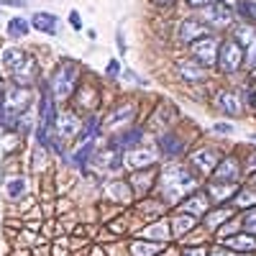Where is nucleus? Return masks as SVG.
I'll list each match as a JSON object with an SVG mask.
<instances>
[{
  "instance_id": "aec40b11",
  "label": "nucleus",
  "mask_w": 256,
  "mask_h": 256,
  "mask_svg": "<svg viewBox=\"0 0 256 256\" xmlns=\"http://www.w3.org/2000/svg\"><path fill=\"white\" fill-rule=\"evenodd\" d=\"M31 28L46 34V36H54L56 34V16L54 13H44V10L34 13L31 16Z\"/></svg>"
},
{
  "instance_id": "58836bf2",
  "label": "nucleus",
  "mask_w": 256,
  "mask_h": 256,
  "mask_svg": "<svg viewBox=\"0 0 256 256\" xmlns=\"http://www.w3.org/2000/svg\"><path fill=\"white\" fill-rule=\"evenodd\" d=\"M180 256H208V248L205 246H187V248H182Z\"/></svg>"
},
{
  "instance_id": "412c9836",
  "label": "nucleus",
  "mask_w": 256,
  "mask_h": 256,
  "mask_svg": "<svg viewBox=\"0 0 256 256\" xmlns=\"http://www.w3.org/2000/svg\"><path fill=\"white\" fill-rule=\"evenodd\" d=\"M218 108L226 113V116H241L244 113V102H241V95L236 92H220L218 95Z\"/></svg>"
},
{
  "instance_id": "dca6fc26",
  "label": "nucleus",
  "mask_w": 256,
  "mask_h": 256,
  "mask_svg": "<svg viewBox=\"0 0 256 256\" xmlns=\"http://www.w3.org/2000/svg\"><path fill=\"white\" fill-rule=\"evenodd\" d=\"M98 90L90 88V84H77V98H74V110H95L98 105Z\"/></svg>"
},
{
  "instance_id": "6ab92c4d",
  "label": "nucleus",
  "mask_w": 256,
  "mask_h": 256,
  "mask_svg": "<svg viewBox=\"0 0 256 256\" xmlns=\"http://www.w3.org/2000/svg\"><path fill=\"white\" fill-rule=\"evenodd\" d=\"M187 148V144L177 136V134H164L162 136V146H159V152L164 154V159H174V156H180L182 152Z\"/></svg>"
},
{
  "instance_id": "7ed1b4c3",
  "label": "nucleus",
  "mask_w": 256,
  "mask_h": 256,
  "mask_svg": "<svg viewBox=\"0 0 256 256\" xmlns=\"http://www.w3.org/2000/svg\"><path fill=\"white\" fill-rule=\"evenodd\" d=\"M46 84H49V90H52V95H54L56 102L70 100V98L74 95V90H77V84H80V82H77V70L72 67V64L64 62L62 67H56L54 77H52Z\"/></svg>"
},
{
  "instance_id": "de8ad7c7",
  "label": "nucleus",
  "mask_w": 256,
  "mask_h": 256,
  "mask_svg": "<svg viewBox=\"0 0 256 256\" xmlns=\"http://www.w3.org/2000/svg\"><path fill=\"white\" fill-rule=\"evenodd\" d=\"M118 52H120V54H126V41H123V36H120V34H118Z\"/></svg>"
},
{
  "instance_id": "79ce46f5",
  "label": "nucleus",
  "mask_w": 256,
  "mask_h": 256,
  "mask_svg": "<svg viewBox=\"0 0 256 256\" xmlns=\"http://www.w3.org/2000/svg\"><path fill=\"white\" fill-rule=\"evenodd\" d=\"M118 70H120V64H118L116 59H110V64H108V70H105V74H108V77H116Z\"/></svg>"
},
{
  "instance_id": "a211bd4d",
  "label": "nucleus",
  "mask_w": 256,
  "mask_h": 256,
  "mask_svg": "<svg viewBox=\"0 0 256 256\" xmlns=\"http://www.w3.org/2000/svg\"><path fill=\"white\" fill-rule=\"evenodd\" d=\"M223 246L230 248V251H238V254H254L256 251V236H251V233L228 236V238H223Z\"/></svg>"
},
{
  "instance_id": "5701e85b",
  "label": "nucleus",
  "mask_w": 256,
  "mask_h": 256,
  "mask_svg": "<svg viewBox=\"0 0 256 256\" xmlns=\"http://www.w3.org/2000/svg\"><path fill=\"white\" fill-rule=\"evenodd\" d=\"M144 141V131H138V128H134V131H126L118 136V141L113 144L116 148H120V152H131V148H138Z\"/></svg>"
},
{
  "instance_id": "f3484780",
  "label": "nucleus",
  "mask_w": 256,
  "mask_h": 256,
  "mask_svg": "<svg viewBox=\"0 0 256 256\" xmlns=\"http://www.w3.org/2000/svg\"><path fill=\"white\" fill-rule=\"evenodd\" d=\"M238 172H241V166L238 162L233 159V156H226L216 164V169H212V174H216V180H226V182H236L238 180Z\"/></svg>"
},
{
  "instance_id": "4c0bfd02",
  "label": "nucleus",
  "mask_w": 256,
  "mask_h": 256,
  "mask_svg": "<svg viewBox=\"0 0 256 256\" xmlns=\"http://www.w3.org/2000/svg\"><path fill=\"white\" fill-rule=\"evenodd\" d=\"M70 241H54L52 246V256H70Z\"/></svg>"
},
{
  "instance_id": "1a4fd4ad",
  "label": "nucleus",
  "mask_w": 256,
  "mask_h": 256,
  "mask_svg": "<svg viewBox=\"0 0 256 256\" xmlns=\"http://www.w3.org/2000/svg\"><path fill=\"white\" fill-rule=\"evenodd\" d=\"M134 116H136V105L134 102H123V105H118V108H113L108 113V118H105V128H110V131L113 128H120L126 123H131Z\"/></svg>"
},
{
  "instance_id": "423d86ee",
  "label": "nucleus",
  "mask_w": 256,
  "mask_h": 256,
  "mask_svg": "<svg viewBox=\"0 0 256 256\" xmlns=\"http://www.w3.org/2000/svg\"><path fill=\"white\" fill-rule=\"evenodd\" d=\"M10 80H13V84H20V88H31V84L38 80V64H36V59L26 54L10 70Z\"/></svg>"
},
{
  "instance_id": "864d4df0",
  "label": "nucleus",
  "mask_w": 256,
  "mask_h": 256,
  "mask_svg": "<svg viewBox=\"0 0 256 256\" xmlns=\"http://www.w3.org/2000/svg\"><path fill=\"white\" fill-rule=\"evenodd\" d=\"M254 105H256V92H254Z\"/></svg>"
},
{
  "instance_id": "2eb2a0df",
  "label": "nucleus",
  "mask_w": 256,
  "mask_h": 256,
  "mask_svg": "<svg viewBox=\"0 0 256 256\" xmlns=\"http://www.w3.org/2000/svg\"><path fill=\"white\" fill-rule=\"evenodd\" d=\"M100 169H105V172H120V166L126 164V154L120 152V148H116V146H108L105 152L100 154Z\"/></svg>"
},
{
  "instance_id": "ea45409f",
  "label": "nucleus",
  "mask_w": 256,
  "mask_h": 256,
  "mask_svg": "<svg viewBox=\"0 0 256 256\" xmlns=\"http://www.w3.org/2000/svg\"><path fill=\"white\" fill-rule=\"evenodd\" d=\"M244 13L251 20H256V0H244Z\"/></svg>"
},
{
  "instance_id": "9b49d317",
  "label": "nucleus",
  "mask_w": 256,
  "mask_h": 256,
  "mask_svg": "<svg viewBox=\"0 0 256 256\" xmlns=\"http://www.w3.org/2000/svg\"><path fill=\"white\" fill-rule=\"evenodd\" d=\"M6 195L10 202H20L28 195V180L24 174H6Z\"/></svg>"
},
{
  "instance_id": "49530a36",
  "label": "nucleus",
  "mask_w": 256,
  "mask_h": 256,
  "mask_svg": "<svg viewBox=\"0 0 256 256\" xmlns=\"http://www.w3.org/2000/svg\"><path fill=\"white\" fill-rule=\"evenodd\" d=\"M187 3L192 6V8H205V6H210L212 0H187Z\"/></svg>"
},
{
  "instance_id": "39448f33",
  "label": "nucleus",
  "mask_w": 256,
  "mask_h": 256,
  "mask_svg": "<svg viewBox=\"0 0 256 256\" xmlns=\"http://www.w3.org/2000/svg\"><path fill=\"white\" fill-rule=\"evenodd\" d=\"M82 116L77 110H59L56 116V126H54V134H59L64 141L77 138V134L82 131Z\"/></svg>"
},
{
  "instance_id": "bb28decb",
  "label": "nucleus",
  "mask_w": 256,
  "mask_h": 256,
  "mask_svg": "<svg viewBox=\"0 0 256 256\" xmlns=\"http://www.w3.org/2000/svg\"><path fill=\"white\" fill-rule=\"evenodd\" d=\"M24 56H26V52L20 49V46H6L3 52H0V64H3V67L10 72V70L16 67V64H18L20 59H24Z\"/></svg>"
},
{
  "instance_id": "5fc2aeb1",
  "label": "nucleus",
  "mask_w": 256,
  "mask_h": 256,
  "mask_svg": "<svg viewBox=\"0 0 256 256\" xmlns=\"http://www.w3.org/2000/svg\"><path fill=\"white\" fill-rule=\"evenodd\" d=\"M254 184H256V174H254Z\"/></svg>"
},
{
  "instance_id": "3c124183",
  "label": "nucleus",
  "mask_w": 256,
  "mask_h": 256,
  "mask_svg": "<svg viewBox=\"0 0 256 256\" xmlns=\"http://www.w3.org/2000/svg\"><path fill=\"white\" fill-rule=\"evenodd\" d=\"M223 3H226V6H230V3H236V0H223Z\"/></svg>"
},
{
  "instance_id": "f704fd0d",
  "label": "nucleus",
  "mask_w": 256,
  "mask_h": 256,
  "mask_svg": "<svg viewBox=\"0 0 256 256\" xmlns=\"http://www.w3.org/2000/svg\"><path fill=\"white\" fill-rule=\"evenodd\" d=\"M241 226H244V230H246V233H251V236H256V208L246 210V216H244Z\"/></svg>"
},
{
  "instance_id": "4be33fe9",
  "label": "nucleus",
  "mask_w": 256,
  "mask_h": 256,
  "mask_svg": "<svg viewBox=\"0 0 256 256\" xmlns=\"http://www.w3.org/2000/svg\"><path fill=\"white\" fill-rule=\"evenodd\" d=\"M177 74L184 80V82H200L205 77V70L200 67L198 62H177Z\"/></svg>"
},
{
  "instance_id": "0eeeda50",
  "label": "nucleus",
  "mask_w": 256,
  "mask_h": 256,
  "mask_svg": "<svg viewBox=\"0 0 256 256\" xmlns=\"http://www.w3.org/2000/svg\"><path fill=\"white\" fill-rule=\"evenodd\" d=\"M218 38L216 36H202L198 38L195 44H192V54H195L198 64H212V62H218Z\"/></svg>"
},
{
  "instance_id": "473e14b6",
  "label": "nucleus",
  "mask_w": 256,
  "mask_h": 256,
  "mask_svg": "<svg viewBox=\"0 0 256 256\" xmlns=\"http://www.w3.org/2000/svg\"><path fill=\"white\" fill-rule=\"evenodd\" d=\"M46 164H49V148L36 146V148H34V156H31V166H34V172H44Z\"/></svg>"
},
{
  "instance_id": "c9c22d12",
  "label": "nucleus",
  "mask_w": 256,
  "mask_h": 256,
  "mask_svg": "<svg viewBox=\"0 0 256 256\" xmlns=\"http://www.w3.org/2000/svg\"><path fill=\"white\" fill-rule=\"evenodd\" d=\"M248 49H246V64H248V67H256V34H254V38L248 41V44H246Z\"/></svg>"
},
{
  "instance_id": "c85d7f7f",
  "label": "nucleus",
  "mask_w": 256,
  "mask_h": 256,
  "mask_svg": "<svg viewBox=\"0 0 256 256\" xmlns=\"http://www.w3.org/2000/svg\"><path fill=\"white\" fill-rule=\"evenodd\" d=\"M28 31H31V20L20 18V16L8 20V36L10 38H24V36H28Z\"/></svg>"
},
{
  "instance_id": "4468645a",
  "label": "nucleus",
  "mask_w": 256,
  "mask_h": 256,
  "mask_svg": "<svg viewBox=\"0 0 256 256\" xmlns=\"http://www.w3.org/2000/svg\"><path fill=\"white\" fill-rule=\"evenodd\" d=\"M190 164L195 166L198 172L210 174L212 169H216V164H218V152H216V148H200V152H195L190 156Z\"/></svg>"
},
{
  "instance_id": "37998d69",
  "label": "nucleus",
  "mask_w": 256,
  "mask_h": 256,
  "mask_svg": "<svg viewBox=\"0 0 256 256\" xmlns=\"http://www.w3.org/2000/svg\"><path fill=\"white\" fill-rule=\"evenodd\" d=\"M0 6H10V8H26V0H0Z\"/></svg>"
},
{
  "instance_id": "a878e982",
  "label": "nucleus",
  "mask_w": 256,
  "mask_h": 256,
  "mask_svg": "<svg viewBox=\"0 0 256 256\" xmlns=\"http://www.w3.org/2000/svg\"><path fill=\"white\" fill-rule=\"evenodd\" d=\"M164 251L162 241H134L131 244V256H156Z\"/></svg>"
},
{
  "instance_id": "603ef678",
  "label": "nucleus",
  "mask_w": 256,
  "mask_h": 256,
  "mask_svg": "<svg viewBox=\"0 0 256 256\" xmlns=\"http://www.w3.org/2000/svg\"><path fill=\"white\" fill-rule=\"evenodd\" d=\"M156 3H172V0H156Z\"/></svg>"
},
{
  "instance_id": "6e6d98bb",
  "label": "nucleus",
  "mask_w": 256,
  "mask_h": 256,
  "mask_svg": "<svg viewBox=\"0 0 256 256\" xmlns=\"http://www.w3.org/2000/svg\"><path fill=\"white\" fill-rule=\"evenodd\" d=\"M254 141H256V134H254Z\"/></svg>"
},
{
  "instance_id": "f8f14e48",
  "label": "nucleus",
  "mask_w": 256,
  "mask_h": 256,
  "mask_svg": "<svg viewBox=\"0 0 256 256\" xmlns=\"http://www.w3.org/2000/svg\"><path fill=\"white\" fill-rule=\"evenodd\" d=\"M205 18L216 28H223V26L233 24V13H230V8L226 3H210V6H205Z\"/></svg>"
},
{
  "instance_id": "09e8293b",
  "label": "nucleus",
  "mask_w": 256,
  "mask_h": 256,
  "mask_svg": "<svg viewBox=\"0 0 256 256\" xmlns=\"http://www.w3.org/2000/svg\"><path fill=\"white\" fill-rule=\"evenodd\" d=\"M246 169H248V172H254V169H256V154L248 159V164H246Z\"/></svg>"
},
{
  "instance_id": "ddd939ff",
  "label": "nucleus",
  "mask_w": 256,
  "mask_h": 256,
  "mask_svg": "<svg viewBox=\"0 0 256 256\" xmlns=\"http://www.w3.org/2000/svg\"><path fill=\"white\" fill-rule=\"evenodd\" d=\"M208 210H210V198L205 192H198V190L190 192L182 202V212H187V216H205Z\"/></svg>"
},
{
  "instance_id": "6e6552de",
  "label": "nucleus",
  "mask_w": 256,
  "mask_h": 256,
  "mask_svg": "<svg viewBox=\"0 0 256 256\" xmlns=\"http://www.w3.org/2000/svg\"><path fill=\"white\" fill-rule=\"evenodd\" d=\"M156 156L159 152L156 148H131V152L126 154V166L131 169H144V166H154L156 164Z\"/></svg>"
},
{
  "instance_id": "8fccbe9b",
  "label": "nucleus",
  "mask_w": 256,
  "mask_h": 256,
  "mask_svg": "<svg viewBox=\"0 0 256 256\" xmlns=\"http://www.w3.org/2000/svg\"><path fill=\"white\" fill-rule=\"evenodd\" d=\"M3 90H6V84H3V77H0V102H3Z\"/></svg>"
},
{
  "instance_id": "4d7b16f0",
  "label": "nucleus",
  "mask_w": 256,
  "mask_h": 256,
  "mask_svg": "<svg viewBox=\"0 0 256 256\" xmlns=\"http://www.w3.org/2000/svg\"><path fill=\"white\" fill-rule=\"evenodd\" d=\"M254 77H256V72H254Z\"/></svg>"
},
{
  "instance_id": "cd10ccee",
  "label": "nucleus",
  "mask_w": 256,
  "mask_h": 256,
  "mask_svg": "<svg viewBox=\"0 0 256 256\" xmlns=\"http://www.w3.org/2000/svg\"><path fill=\"white\" fill-rule=\"evenodd\" d=\"M195 226H198V223H195V216L180 212V216L172 220V236H184V233H190Z\"/></svg>"
},
{
  "instance_id": "c756f323",
  "label": "nucleus",
  "mask_w": 256,
  "mask_h": 256,
  "mask_svg": "<svg viewBox=\"0 0 256 256\" xmlns=\"http://www.w3.org/2000/svg\"><path fill=\"white\" fill-rule=\"evenodd\" d=\"M105 192H108V198L116 200V202H128L131 200V192H128L126 182H108L105 184Z\"/></svg>"
},
{
  "instance_id": "a18cd8bd",
  "label": "nucleus",
  "mask_w": 256,
  "mask_h": 256,
  "mask_svg": "<svg viewBox=\"0 0 256 256\" xmlns=\"http://www.w3.org/2000/svg\"><path fill=\"white\" fill-rule=\"evenodd\" d=\"M216 131H218V134H228V136H230V134H233V126H230V123H218V126H216Z\"/></svg>"
},
{
  "instance_id": "393cba45",
  "label": "nucleus",
  "mask_w": 256,
  "mask_h": 256,
  "mask_svg": "<svg viewBox=\"0 0 256 256\" xmlns=\"http://www.w3.org/2000/svg\"><path fill=\"white\" fill-rule=\"evenodd\" d=\"M230 216H233V210L230 208H218V210H208L205 212V228H210V230H216V228H220L226 220H230Z\"/></svg>"
},
{
  "instance_id": "7c9ffc66",
  "label": "nucleus",
  "mask_w": 256,
  "mask_h": 256,
  "mask_svg": "<svg viewBox=\"0 0 256 256\" xmlns=\"http://www.w3.org/2000/svg\"><path fill=\"white\" fill-rule=\"evenodd\" d=\"M144 236H148V238H159L162 244L172 236V228H169V223H164V220H159V223H154V226H148L146 230H144Z\"/></svg>"
},
{
  "instance_id": "e433bc0d",
  "label": "nucleus",
  "mask_w": 256,
  "mask_h": 256,
  "mask_svg": "<svg viewBox=\"0 0 256 256\" xmlns=\"http://www.w3.org/2000/svg\"><path fill=\"white\" fill-rule=\"evenodd\" d=\"M254 28H246V26H238L236 28V41H238V44H248V41L254 38Z\"/></svg>"
},
{
  "instance_id": "c03bdc74",
  "label": "nucleus",
  "mask_w": 256,
  "mask_h": 256,
  "mask_svg": "<svg viewBox=\"0 0 256 256\" xmlns=\"http://www.w3.org/2000/svg\"><path fill=\"white\" fill-rule=\"evenodd\" d=\"M70 20H72V28H74V31H80V28H82V20H80V13H77V10H72V13H70Z\"/></svg>"
},
{
  "instance_id": "72a5a7b5",
  "label": "nucleus",
  "mask_w": 256,
  "mask_h": 256,
  "mask_svg": "<svg viewBox=\"0 0 256 256\" xmlns=\"http://www.w3.org/2000/svg\"><path fill=\"white\" fill-rule=\"evenodd\" d=\"M236 205H241V208H254V205H256V190H238V192H236Z\"/></svg>"
},
{
  "instance_id": "f03ea898",
  "label": "nucleus",
  "mask_w": 256,
  "mask_h": 256,
  "mask_svg": "<svg viewBox=\"0 0 256 256\" xmlns=\"http://www.w3.org/2000/svg\"><path fill=\"white\" fill-rule=\"evenodd\" d=\"M3 110L8 116V131H10V123L16 116H20L24 110H28L34 105V92L31 88H20V84H8V88L3 90Z\"/></svg>"
},
{
  "instance_id": "9d476101",
  "label": "nucleus",
  "mask_w": 256,
  "mask_h": 256,
  "mask_svg": "<svg viewBox=\"0 0 256 256\" xmlns=\"http://www.w3.org/2000/svg\"><path fill=\"white\" fill-rule=\"evenodd\" d=\"M205 34H208V28L198 18H182V24H180V41L182 44H195V41L202 38Z\"/></svg>"
},
{
  "instance_id": "2f4dec72",
  "label": "nucleus",
  "mask_w": 256,
  "mask_h": 256,
  "mask_svg": "<svg viewBox=\"0 0 256 256\" xmlns=\"http://www.w3.org/2000/svg\"><path fill=\"white\" fill-rule=\"evenodd\" d=\"M152 182H154V169L148 166V172L146 174H134V180H131V184H134V190L138 192V195H144V192H148L152 190Z\"/></svg>"
},
{
  "instance_id": "a19ab883",
  "label": "nucleus",
  "mask_w": 256,
  "mask_h": 256,
  "mask_svg": "<svg viewBox=\"0 0 256 256\" xmlns=\"http://www.w3.org/2000/svg\"><path fill=\"white\" fill-rule=\"evenodd\" d=\"M210 256H244V254L230 251V248H226V246H218V248H212V254H210Z\"/></svg>"
},
{
  "instance_id": "f257e3e1",
  "label": "nucleus",
  "mask_w": 256,
  "mask_h": 256,
  "mask_svg": "<svg viewBox=\"0 0 256 256\" xmlns=\"http://www.w3.org/2000/svg\"><path fill=\"white\" fill-rule=\"evenodd\" d=\"M198 190V180L195 174L190 172V169L184 166H166L164 174H162V198L166 202H180L184 195H190V192Z\"/></svg>"
},
{
  "instance_id": "20e7f679",
  "label": "nucleus",
  "mask_w": 256,
  "mask_h": 256,
  "mask_svg": "<svg viewBox=\"0 0 256 256\" xmlns=\"http://www.w3.org/2000/svg\"><path fill=\"white\" fill-rule=\"evenodd\" d=\"M218 64H220V70L226 74H233V72H238L241 70V64H244V49L236 38H230L226 41V44L218 49Z\"/></svg>"
},
{
  "instance_id": "b1692460",
  "label": "nucleus",
  "mask_w": 256,
  "mask_h": 256,
  "mask_svg": "<svg viewBox=\"0 0 256 256\" xmlns=\"http://www.w3.org/2000/svg\"><path fill=\"white\" fill-rule=\"evenodd\" d=\"M236 192H238V187L233 184V182H226V187H223V182H212V184H208V198L218 200V202H226V198H233Z\"/></svg>"
}]
</instances>
